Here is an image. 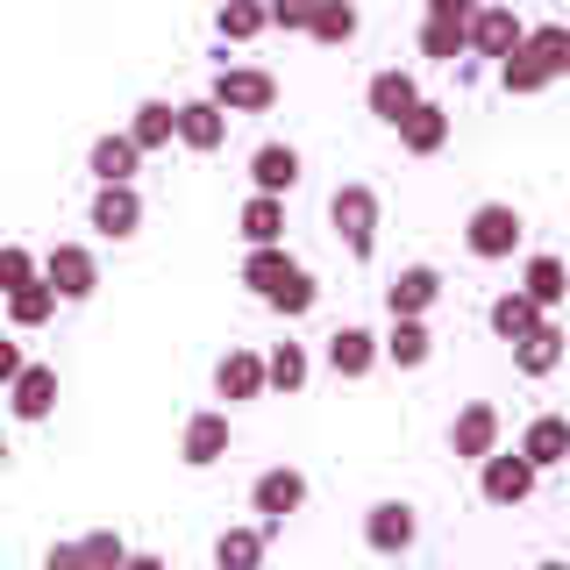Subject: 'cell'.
<instances>
[{
	"label": "cell",
	"instance_id": "1",
	"mask_svg": "<svg viewBox=\"0 0 570 570\" xmlns=\"http://www.w3.org/2000/svg\"><path fill=\"white\" fill-rule=\"evenodd\" d=\"M563 71H570V29L542 22V29H521V43L499 58V86H507L513 100H528V94H549Z\"/></svg>",
	"mask_w": 570,
	"mask_h": 570
},
{
	"label": "cell",
	"instance_id": "2",
	"mask_svg": "<svg viewBox=\"0 0 570 570\" xmlns=\"http://www.w3.org/2000/svg\"><path fill=\"white\" fill-rule=\"evenodd\" d=\"M328 222H335V236H343V249L356 264L379 249V228H385V207H379V193L364 186V178H350V186H335L328 193Z\"/></svg>",
	"mask_w": 570,
	"mask_h": 570
},
{
	"label": "cell",
	"instance_id": "3",
	"mask_svg": "<svg viewBox=\"0 0 570 570\" xmlns=\"http://www.w3.org/2000/svg\"><path fill=\"white\" fill-rule=\"evenodd\" d=\"M36 278L58 293V307H79L100 293V257L86 243H50V257H36Z\"/></svg>",
	"mask_w": 570,
	"mask_h": 570
},
{
	"label": "cell",
	"instance_id": "4",
	"mask_svg": "<svg viewBox=\"0 0 570 570\" xmlns=\"http://www.w3.org/2000/svg\"><path fill=\"white\" fill-rule=\"evenodd\" d=\"M521 236H528V222H521V207H513V200H478L471 222H463V249H471V257H485V264L513 257Z\"/></svg>",
	"mask_w": 570,
	"mask_h": 570
},
{
	"label": "cell",
	"instance_id": "5",
	"mask_svg": "<svg viewBox=\"0 0 570 570\" xmlns=\"http://www.w3.org/2000/svg\"><path fill=\"white\" fill-rule=\"evenodd\" d=\"M534 485H542V471H534L521 450H485V456H478V492H485V507L513 513V507L534 499Z\"/></svg>",
	"mask_w": 570,
	"mask_h": 570
},
{
	"label": "cell",
	"instance_id": "6",
	"mask_svg": "<svg viewBox=\"0 0 570 570\" xmlns=\"http://www.w3.org/2000/svg\"><path fill=\"white\" fill-rule=\"evenodd\" d=\"M207 100L222 107V115H272V107H278V79L257 71V65H222L214 86H207Z\"/></svg>",
	"mask_w": 570,
	"mask_h": 570
},
{
	"label": "cell",
	"instance_id": "7",
	"mask_svg": "<svg viewBox=\"0 0 570 570\" xmlns=\"http://www.w3.org/2000/svg\"><path fill=\"white\" fill-rule=\"evenodd\" d=\"M299 507H307V471H293V463H272V471L249 478V513H257L264 528H285Z\"/></svg>",
	"mask_w": 570,
	"mask_h": 570
},
{
	"label": "cell",
	"instance_id": "8",
	"mask_svg": "<svg viewBox=\"0 0 570 570\" xmlns=\"http://www.w3.org/2000/svg\"><path fill=\"white\" fill-rule=\"evenodd\" d=\"M414 542H421L414 499H379V507L364 513V549L371 557H414Z\"/></svg>",
	"mask_w": 570,
	"mask_h": 570
},
{
	"label": "cell",
	"instance_id": "9",
	"mask_svg": "<svg viewBox=\"0 0 570 570\" xmlns=\"http://www.w3.org/2000/svg\"><path fill=\"white\" fill-rule=\"evenodd\" d=\"M521 29H528V22L507 8V0H478L471 22H463V50H471V58H492V65H499L513 43H521Z\"/></svg>",
	"mask_w": 570,
	"mask_h": 570
},
{
	"label": "cell",
	"instance_id": "10",
	"mask_svg": "<svg viewBox=\"0 0 570 570\" xmlns=\"http://www.w3.org/2000/svg\"><path fill=\"white\" fill-rule=\"evenodd\" d=\"M228 121L236 115H222V107H214L207 94L200 100H178V115H171V142L178 150H193V157H214L228 142Z\"/></svg>",
	"mask_w": 570,
	"mask_h": 570
},
{
	"label": "cell",
	"instance_id": "11",
	"mask_svg": "<svg viewBox=\"0 0 570 570\" xmlns=\"http://www.w3.org/2000/svg\"><path fill=\"white\" fill-rule=\"evenodd\" d=\"M0 392H8V414L14 421H29V428L50 421V414H58V364H22Z\"/></svg>",
	"mask_w": 570,
	"mask_h": 570
},
{
	"label": "cell",
	"instance_id": "12",
	"mask_svg": "<svg viewBox=\"0 0 570 570\" xmlns=\"http://www.w3.org/2000/svg\"><path fill=\"white\" fill-rule=\"evenodd\" d=\"M86 222H94L107 243H129L136 228H142V193H136V178H115V186H100L94 207H86Z\"/></svg>",
	"mask_w": 570,
	"mask_h": 570
},
{
	"label": "cell",
	"instance_id": "13",
	"mask_svg": "<svg viewBox=\"0 0 570 570\" xmlns=\"http://www.w3.org/2000/svg\"><path fill=\"white\" fill-rule=\"evenodd\" d=\"M222 456H228V414L222 406L186 414V428H178V463H186V471H214Z\"/></svg>",
	"mask_w": 570,
	"mask_h": 570
},
{
	"label": "cell",
	"instance_id": "14",
	"mask_svg": "<svg viewBox=\"0 0 570 570\" xmlns=\"http://www.w3.org/2000/svg\"><path fill=\"white\" fill-rule=\"evenodd\" d=\"M321 364H328L335 379H371V371H379V335L356 328V321H343V328L321 343Z\"/></svg>",
	"mask_w": 570,
	"mask_h": 570
},
{
	"label": "cell",
	"instance_id": "15",
	"mask_svg": "<svg viewBox=\"0 0 570 570\" xmlns=\"http://www.w3.org/2000/svg\"><path fill=\"white\" fill-rule=\"evenodd\" d=\"M499 435H507V421H499V406H492V400H471V406H463V414L450 421V456L478 463L485 450H499Z\"/></svg>",
	"mask_w": 570,
	"mask_h": 570
},
{
	"label": "cell",
	"instance_id": "16",
	"mask_svg": "<svg viewBox=\"0 0 570 570\" xmlns=\"http://www.w3.org/2000/svg\"><path fill=\"white\" fill-rule=\"evenodd\" d=\"M392 129H400V150L406 157H435L442 142H450V107H442V100H414Z\"/></svg>",
	"mask_w": 570,
	"mask_h": 570
},
{
	"label": "cell",
	"instance_id": "17",
	"mask_svg": "<svg viewBox=\"0 0 570 570\" xmlns=\"http://www.w3.org/2000/svg\"><path fill=\"white\" fill-rule=\"evenodd\" d=\"M379 356H385V364H400V371H421L428 356H435V335H428L421 314H392V328L379 335Z\"/></svg>",
	"mask_w": 570,
	"mask_h": 570
},
{
	"label": "cell",
	"instance_id": "18",
	"mask_svg": "<svg viewBox=\"0 0 570 570\" xmlns=\"http://www.w3.org/2000/svg\"><path fill=\"white\" fill-rule=\"evenodd\" d=\"M557 364H563V328H557V314H542L521 343H513V371H521V379H549Z\"/></svg>",
	"mask_w": 570,
	"mask_h": 570
},
{
	"label": "cell",
	"instance_id": "19",
	"mask_svg": "<svg viewBox=\"0 0 570 570\" xmlns=\"http://www.w3.org/2000/svg\"><path fill=\"white\" fill-rule=\"evenodd\" d=\"M435 299H442L435 264H406V272H392V285H385V314H428Z\"/></svg>",
	"mask_w": 570,
	"mask_h": 570
},
{
	"label": "cell",
	"instance_id": "20",
	"mask_svg": "<svg viewBox=\"0 0 570 570\" xmlns=\"http://www.w3.org/2000/svg\"><path fill=\"white\" fill-rule=\"evenodd\" d=\"M214 392H222L228 406L264 400V356H257V350H228L222 364H214Z\"/></svg>",
	"mask_w": 570,
	"mask_h": 570
},
{
	"label": "cell",
	"instance_id": "21",
	"mask_svg": "<svg viewBox=\"0 0 570 570\" xmlns=\"http://www.w3.org/2000/svg\"><path fill=\"white\" fill-rule=\"evenodd\" d=\"M364 100H371V115H379V121H385V129H392V121H400V115H406V107H414V100H421V79H414V71H400V65H385V71H371V86H364Z\"/></svg>",
	"mask_w": 570,
	"mask_h": 570
},
{
	"label": "cell",
	"instance_id": "22",
	"mask_svg": "<svg viewBox=\"0 0 570 570\" xmlns=\"http://www.w3.org/2000/svg\"><path fill=\"white\" fill-rule=\"evenodd\" d=\"M249 186L285 200V193L299 186V150L293 142H257V150H249Z\"/></svg>",
	"mask_w": 570,
	"mask_h": 570
},
{
	"label": "cell",
	"instance_id": "23",
	"mask_svg": "<svg viewBox=\"0 0 570 570\" xmlns=\"http://www.w3.org/2000/svg\"><path fill=\"white\" fill-rule=\"evenodd\" d=\"M521 456L534 463V471H557V463L570 456V421L563 414H534L521 428Z\"/></svg>",
	"mask_w": 570,
	"mask_h": 570
},
{
	"label": "cell",
	"instance_id": "24",
	"mask_svg": "<svg viewBox=\"0 0 570 570\" xmlns=\"http://www.w3.org/2000/svg\"><path fill=\"white\" fill-rule=\"evenodd\" d=\"M136 165H142V150L129 142V129H115V136H94V150H86V171H94V186L136 178Z\"/></svg>",
	"mask_w": 570,
	"mask_h": 570
},
{
	"label": "cell",
	"instance_id": "25",
	"mask_svg": "<svg viewBox=\"0 0 570 570\" xmlns=\"http://www.w3.org/2000/svg\"><path fill=\"white\" fill-rule=\"evenodd\" d=\"M356 29H364V14H356V0H321V8L307 14V29H299V36H314V43L343 50V43H356Z\"/></svg>",
	"mask_w": 570,
	"mask_h": 570
},
{
	"label": "cell",
	"instance_id": "26",
	"mask_svg": "<svg viewBox=\"0 0 570 570\" xmlns=\"http://www.w3.org/2000/svg\"><path fill=\"white\" fill-rule=\"evenodd\" d=\"M521 293H528L542 314H557V307H563V293H570V272H563V257H549V249H542V257H528V272H521Z\"/></svg>",
	"mask_w": 570,
	"mask_h": 570
},
{
	"label": "cell",
	"instance_id": "27",
	"mask_svg": "<svg viewBox=\"0 0 570 570\" xmlns=\"http://www.w3.org/2000/svg\"><path fill=\"white\" fill-rule=\"evenodd\" d=\"M307 379H314V356L299 343H278L264 356V392H285V400H293V392H307Z\"/></svg>",
	"mask_w": 570,
	"mask_h": 570
},
{
	"label": "cell",
	"instance_id": "28",
	"mask_svg": "<svg viewBox=\"0 0 570 570\" xmlns=\"http://www.w3.org/2000/svg\"><path fill=\"white\" fill-rule=\"evenodd\" d=\"M257 299H264L272 314H285V321H299V314H314L321 285H314V272H307V264H293V272H285V278L272 285V293H257Z\"/></svg>",
	"mask_w": 570,
	"mask_h": 570
},
{
	"label": "cell",
	"instance_id": "29",
	"mask_svg": "<svg viewBox=\"0 0 570 570\" xmlns=\"http://www.w3.org/2000/svg\"><path fill=\"white\" fill-rule=\"evenodd\" d=\"M264 29H272L264 0H222V8H214V36H222V43H257Z\"/></svg>",
	"mask_w": 570,
	"mask_h": 570
},
{
	"label": "cell",
	"instance_id": "30",
	"mask_svg": "<svg viewBox=\"0 0 570 570\" xmlns=\"http://www.w3.org/2000/svg\"><path fill=\"white\" fill-rule=\"evenodd\" d=\"M0 299H8V307H0V314H8V328H43V321L58 314V293H50L43 278L14 285V293H0Z\"/></svg>",
	"mask_w": 570,
	"mask_h": 570
},
{
	"label": "cell",
	"instance_id": "31",
	"mask_svg": "<svg viewBox=\"0 0 570 570\" xmlns=\"http://www.w3.org/2000/svg\"><path fill=\"white\" fill-rule=\"evenodd\" d=\"M485 321H492V335H499V343H521V335L534 328V321H542V307H534V299L521 293V285H513V293H499L492 307H485Z\"/></svg>",
	"mask_w": 570,
	"mask_h": 570
},
{
	"label": "cell",
	"instance_id": "32",
	"mask_svg": "<svg viewBox=\"0 0 570 570\" xmlns=\"http://www.w3.org/2000/svg\"><path fill=\"white\" fill-rule=\"evenodd\" d=\"M264 549H272V528H222L214 534V563L222 570H243V563H264Z\"/></svg>",
	"mask_w": 570,
	"mask_h": 570
},
{
	"label": "cell",
	"instance_id": "33",
	"mask_svg": "<svg viewBox=\"0 0 570 570\" xmlns=\"http://www.w3.org/2000/svg\"><path fill=\"white\" fill-rule=\"evenodd\" d=\"M171 115H178L171 100H136V115H129V142H136L142 157H150V150H171Z\"/></svg>",
	"mask_w": 570,
	"mask_h": 570
},
{
	"label": "cell",
	"instance_id": "34",
	"mask_svg": "<svg viewBox=\"0 0 570 570\" xmlns=\"http://www.w3.org/2000/svg\"><path fill=\"white\" fill-rule=\"evenodd\" d=\"M243 243H285V200L278 193H249L243 200Z\"/></svg>",
	"mask_w": 570,
	"mask_h": 570
},
{
	"label": "cell",
	"instance_id": "35",
	"mask_svg": "<svg viewBox=\"0 0 570 570\" xmlns=\"http://www.w3.org/2000/svg\"><path fill=\"white\" fill-rule=\"evenodd\" d=\"M285 272H293V249H285V243H249V257H243V285H249V293H272Z\"/></svg>",
	"mask_w": 570,
	"mask_h": 570
},
{
	"label": "cell",
	"instance_id": "36",
	"mask_svg": "<svg viewBox=\"0 0 570 570\" xmlns=\"http://www.w3.org/2000/svg\"><path fill=\"white\" fill-rule=\"evenodd\" d=\"M50 563H129V542L121 534H86V542H58Z\"/></svg>",
	"mask_w": 570,
	"mask_h": 570
},
{
	"label": "cell",
	"instance_id": "37",
	"mask_svg": "<svg viewBox=\"0 0 570 570\" xmlns=\"http://www.w3.org/2000/svg\"><path fill=\"white\" fill-rule=\"evenodd\" d=\"M421 58L456 65L463 58V22H435V14H428V22H421Z\"/></svg>",
	"mask_w": 570,
	"mask_h": 570
},
{
	"label": "cell",
	"instance_id": "38",
	"mask_svg": "<svg viewBox=\"0 0 570 570\" xmlns=\"http://www.w3.org/2000/svg\"><path fill=\"white\" fill-rule=\"evenodd\" d=\"M36 278V257L22 243H0V293H14V285H29Z\"/></svg>",
	"mask_w": 570,
	"mask_h": 570
},
{
	"label": "cell",
	"instance_id": "39",
	"mask_svg": "<svg viewBox=\"0 0 570 570\" xmlns=\"http://www.w3.org/2000/svg\"><path fill=\"white\" fill-rule=\"evenodd\" d=\"M321 8V0H264V14H272V29H285V36H299L307 29V14Z\"/></svg>",
	"mask_w": 570,
	"mask_h": 570
},
{
	"label": "cell",
	"instance_id": "40",
	"mask_svg": "<svg viewBox=\"0 0 570 570\" xmlns=\"http://www.w3.org/2000/svg\"><path fill=\"white\" fill-rule=\"evenodd\" d=\"M471 8H478V0H428L435 22H471Z\"/></svg>",
	"mask_w": 570,
	"mask_h": 570
},
{
	"label": "cell",
	"instance_id": "41",
	"mask_svg": "<svg viewBox=\"0 0 570 570\" xmlns=\"http://www.w3.org/2000/svg\"><path fill=\"white\" fill-rule=\"evenodd\" d=\"M22 364H29V356H22V343H8V335H0V385H8Z\"/></svg>",
	"mask_w": 570,
	"mask_h": 570
},
{
	"label": "cell",
	"instance_id": "42",
	"mask_svg": "<svg viewBox=\"0 0 570 570\" xmlns=\"http://www.w3.org/2000/svg\"><path fill=\"white\" fill-rule=\"evenodd\" d=\"M8 456H14V450H8V435H0V471H8Z\"/></svg>",
	"mask_w": 570,
	"mask_h": 570
}]
</instances>
